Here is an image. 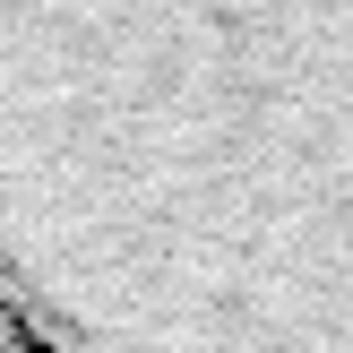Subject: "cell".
<instances>
[{
    "instance_id": "6da1fadb",
    "label": "cell",
    "mask_w": 353,
    "mask_h": 353,
    "mask_svg": "<svg viewBox=\"0 0 353 353\" xmlns=\"http://www.w3.org/2000/svg\"><path fill=\"white\" fill-rule=\"evenodd\" d=\"M0 319L353 353V0H0Z\"/></svg>"
},
{
    "instance_id": "7a4b0ae2",
    "label": "cell",
    "mask_w": 353,
    "mask_h": 353,
    "mask_svg": "<svg viewBox=\"0 0 353 353\" xmlns=\"http://www.w3.org/2000/svg\"><path fill=\"white\" fill-rule=\"evenodd\" d=\"M0 353H34V345H26V336H17V327H9V319H0Z\"/></svg>"
}]
</instances>
